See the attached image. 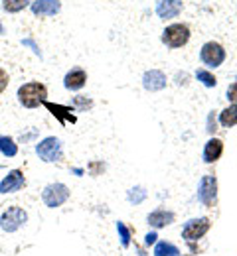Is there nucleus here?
<instances>
[{
    "label": "nucleus",
    "mask_w": 237,
    "mask_h": 256,
    "mask_svg": "<svg viewBox=\"0 0 237 256\" xmlns=\"http://www.w3.org/2000/svg\"><path fill=\"white\" fill-rule=\"evenodd\" d=\"M48 96V89L42 83H26L18 89V98L24 106L28 108H36L38 104H42Z\"/></svg>",
    "instance_id": "obj_1"
},
{
    "label": "nucleus",
    "mask_w": 237,
    "mask_h": 256,
    "mask_svg": "<svg viewBox=\"0 0 237 256\" xmlns=\"http://www.w3.org/2000/svg\"><path fill=\"white\" fill-rule=\"evenodd\" d=\"M26 221H28V215H26L24 209H20V207H8V211H4L2 217H0V226L6 232H14V230H18Z\"/></svg>",
    "instance_id": "obj_2"
},
{
    "label": "nucleus",
    "mask_w": 237,
    "mask_h": 256,
    "mask_svg": "<svg viewBox=\"0 0 237 256\" xmlns=\"http://www.w3.org/2000/svg\"><path fill=\"white\" fill-rule=\"evenodd\" d=\"M38 156L44 162H58L62 160V142L56 136H50L46 140H42L36 148Z\"/></svg>",
    "instance_id": "obj_3"
},
{
    "label": "nucleus",
    "mask_w": 237,
    "mask_h": 256,
    "mask_svg": "<svg viewBox=\"0 0 237 256\" xmlns=\"http://www.w3.org/2000/svg\"><path fill=\"white\" fill-rule=\"evenodd\" d=\"M42 197H44V203H46L48 207L56 209V207H60V205H64V203L68 201L69 190L64 184H52V186H48V188L44 190Z\"/></svg>",
    "instance_id": "obj_4"
},
{
    "label": "nucleus",
    "mask_w": 237,
    "mask_h": 256,
    "mask_svg": "<svg viewBox=\"0 0 237 256\" xmlns=\"http://www.w3.org/2000/svg\"><path fill=\"white\" fill-rule=\"evenodd\" d=\"M162 40H164V44L170 46V48H180V46H184L190 40V30L184 24H172V26H168L164 30Z\"/></svg>",
    "instance_id": "obj_5"
},
{
    "label": "nucleus",
    "mask_w": 237,
    "mask_h": 256,
    "mask_svg": "<svg viewBox=\"0 0 237 256\" xmlns=\"http://www.w3.org/2000/svg\"><path fill=\"white\" fill-rule=\"evenodd\" d=\"M198 197L205 207H213L215 199H217V182L213 176H203L200 182V190H198Z\"/></svg>",
    "instance_id": "obj_6"
},
{
    "label": "nucleus",
    "mask_w": 237,
    "mask_h": 256,
    "mask_svg": "<svg viewBox=\"0 0 237 256\" xmlns=\"http://www.w3.org/2000/svg\"><path fill=\"white\" fill-rule=\"evenodd\" d=\"M202 62L205 65H209V67H217V65L223 64V60H225V52H223V48L219 46V44H215V42H209V44H205L202 48Z\"/></svg>",
    "instance_id": "obj_7"
},
{
    "label": "nucleus",
    "mask_w": 237,
    "mask_h": 256,
    "mask_svg": "<svg viewBox=\"0 0 237 256\" xmlns=\"http://www.w3.org/2000/svg\"><path fill=\"white\" fill-rule=\"evenodd\" d=\"M209 230V219H192V221H188L186 226H184V230H182V236L186 238V240H198V238H202L203 234Z\"/></svg>",
    "instance_id": "obj_8"
},
{
    "label": "nucleus",
    "mask_w": 237,
    "mask_h": 256,
    "mask_svg": "<svg viewBox=\"0 0 237 256\" xmlns=\"http://www.w3.org/2000/svg\"><path fill=\"white\" fill-rule=\"evenodd\" d=\"M24 174L20 170H12L0 184V193H14L24 188Z\"/></svg>",
    "instance_id": "obj_9"
},
{
    "label": "nucleus",
    "mask_w": 237,
    "mask_h": 256,
    "mask_svg": "<svg viewBox=\"0 0 237 256\" xmlns=\"http://www.w3.org/2000/svg\"><path fill=\"white\" fill-rule=\"evenodd\" d=\"M142 85H144L146 91H160V89L166 87V77H164L162 71L152 69V71H146V73H144Z\"/></svg>",
    "instance_id": "obj_10"
},
{
    "label": "nucleus",
    "mask_w": 237,
    "mask_h": 256,
    "mask_svg": "<svg viewBox=\"0 0 237 256\" xmlns=\"http://www.w3.org/2000/svg\"><path fill=\"white\" fill-rule=\"evenodd\" d=\"M62 8L60 0H36L32 2V12L36 16H54Z\"/></svg>",
    "instance_id": "obj_11"
},
{
    "label": "nucleus",
    "mask_w": 237,
    "mask_h": 256,
    "mask_svg": "<svg viewBox=\"0 0 237 256\" xmlns=\"http://www.w3.org/2000/svg\"><path fill=\"white\" fill-rule=\"evenodd\" d=\"M182 10V2L180 0H160L156 6V12L160 18L168 20V18H176Z\"/></svg>",
    "instance_id": "obj_12"
},
{
    "label": "nucleus",
    "mask_w": 237,
    "mask_h": 256,
    "mask_svg": "<svg viewBox=\"0 0 237 256\" xmlns=\"http://www.w3.org/2000/svg\"><path fill=\"white\" fill-rule=\"evenodd\" d=\"M85 81H87L85 71L83 69H73V71H69L68 75H66L64 85H66V89H69V91H77V89H81L85 85Z\"/></svg>",
    "instance_id": "obj_13"
},
{
    "label": "nucleus",
    "mask_w": 237,
    "mask_h": 256,
    "mask_svg": "<svg viewBox=\"0 0 237 256\" xmlns=\"http://www.w3.org/2000/svg\"><path fill=\"white\" fill-rule=\"evenodd\" d=\"M44 104H46V108H48L56 118H60L64 124H66V122H75V120H77L75 114H71V108H68V106L54 104V102H48V100H44Z\"/></svg>",
    "instance_id": "obj_14"
},
{
    "label": "nucleus",
    "mask_w": 237,
    "mask_h": 256,
    "mask_svg": "<svg viewBox=\"0 0 237 256\" xmlns=\"http://www.w3.org/2000/svg\"><path fill=\"white\" fill-rule=\"evenodd\" d=\"M221 152H223V142H221V140H217V138H211V140L205 144V150H203V160L207 162V164L219 160Z\"/></svg>",
    "instance_id": "obj_15"
},
{
    "label": "nucleus",
    "mask_w": 237,
    "mask_h": 256,
    "mask_svg": "<svg viewBox=\"0 0 237 256\" xmlns=\"http://www.w3.org/2000/svg\"><path fill=\"white\" fill-rule=\"evenodd\" d=\"M174 221V215L170 213V211H162V209H158V211H154V213H150L148 215V224H152L154 228H160V226H166Z\"/></svg>",
    "instance_id": "obj_16"
},
{
    "label": "nucleus",
    "mask_w": 237,
    "mask_h": 256,
    "mask_svg": "<svg viewBox=\"0 0 237 256\" xmlns=\"http://www.w3.org/2000/svg\"><path fill=\"white\" fill-rule=\"evenodd\" d=\"M0 152L4 154V156H16L18 154V146L14 144V140L12 138H8V136H0Z\"/></svg>",
    "instance_id": "obj_17"
},
{
    "label": "nucleus",
    "mask_w": 237,
    "mask_h": 256,
    "mask_svg": "<svg viewBox=\"0 0 237 256\" xmlns=\"http://www.w3.org/2000/svg\"><path fill=\"white\" fill-rule=\"evenodd\" d=\"M219 122H221L223 126H233V124H237V104L227 106V108L221 112Z\"/></svg>",
    "instance_id": "obj_18"
},
{
    "label": "nucleus",
    "mask_w": 237,
    "mask_h": 256,
    "mask_svg": "<svg viewBox=\"0 0 237 256\" xmlns=\"http://www.w3.org/2000/svg\"><path fill=\"white\" fill-rule=\"evenodd\" d=\"M180 250L178 246L170 244V242H158L156 248H154V256H178Z\"/></svg>",
    "instance_id": "obj_19"
},
{
    "label": "nucleus",
    "mask_w": 237,
    "mask_h": 256,
    "mask_svg": "<svg viewBox=\"0 0 237 256\" xmlns=\"http://www.w3.org/2000/svg\"><path fill=\"white\" fill-rule=\"evenodd\" d=\"M30 4V0H4V10L6 12H18L22 8H26Z\"/></svg>",
    "instance_id": "obj_20"
},
{
    "label": "nucleus",
    "mask_w": 237,
    "mask_h": 256,
    "mask_svg": "<svg viewBox=\"0 0 237 256\" xmlns=\"http://www.w3.org/2000/svg\"><path fill=\"white\" fill-rule=\"evenodd\" d=\"M196 77L202 81L205 87H215V83H217L215 77H213L209 71H205V69H198V71H196Z\"/></svg>",
    "instance_id": "obj_21"
},
{
    "label": "nucleus",
    "mask_w": 237,
    "mask_h": 256,
    "mask_svg": "<svg viewBox=\"0 0 237 256\" xmlns=\"http://www.w3.org/2000/svg\"><path fill=\"white\" fill-rule=\"evenodd\" d=\"M117 230H119V234H121V244H123V246H129V244H131V232H129L127 224L117 223Z\"/></svg>",
    "instance_id": "obj_22"
},
{
    "label": "nucleus",
    "mask_w": 237,
    "mask_h": 256,
    "mask_svg": "<svg viewBox=\"0 0 237 256\" xmlns=\"http://www.w3.org/2000/svg\"><path fill=\"white\" fill-rule=\"evenodd\" d=\"M144 197H146V192L142 188H135V190H131V193H129V201L131 203H140Z\"/></svg>",
    "instance_id": "obj_23"
},
{
    "label": "nucleus",
    "mask_w": 237,
    "mask_h": 256,
    "mask_svg": "<svg viewBox=\"0 0 237 256\" xmlns=\"http://www.w3.org/2000/svg\"><path fill=\"white\" fill-rule=\"evenodd\" d=\"M6 85H8V73L4 69H0V93L6 89Z\"/></svg>",
    "instance_id": "obj_24"
},
{
    "label": "nucleus",
    "mask_w": 237,
    "mask_h": 256,
    "mask_svg": "<svg viewBox=\"0 0 237 256\" xmlns=\"http://www.w3.org/2000/svg\"><path fill=\"white\" fill-rule=\"evenodd\" d=\"M227 98H229V100H233V102H237V83L227 89Z\"/></svg>",
    "instance_id": "obj_25"
},
{
    "label": "nucleus",
    "mask_w": 237,
    "mask_h": 256,
    "mask_svg": "<svg viewBox=\"0 0 237 256\" xmlns=\"http://www.w3.org/2000/svg\"><path fill=\"white\" fill-rule=\"evenodd\" d=\"M156 238H158V236H156V232H148V234H146V244L156 242Z\"/></svg>",
    "instance_id": "obj_26"
},
{
    "label": "nucleus",
    "mask_w": 237,
    "mask_h": 256,
    "mask_svg": "<svg viewBox=\"0 0 237 256\" xmlns=\"http://www.w3.org/2000/svg\"><path fill=\"white\" fill-rule=\"evenodd\" d=\"M0 32H2V24H0Z\"/></svg>",
    "instance_id": "obj_27"
}]
</instances>
